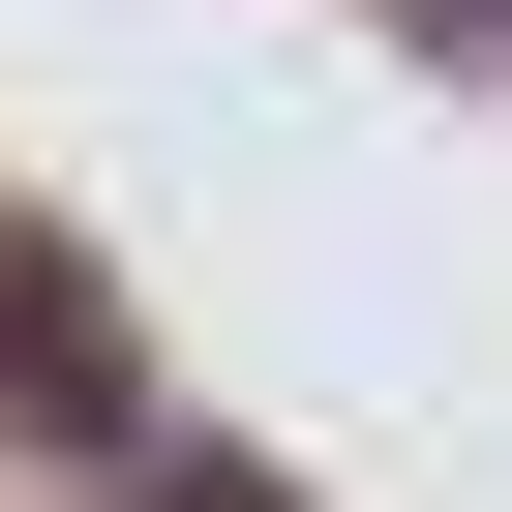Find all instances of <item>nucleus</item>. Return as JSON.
<instances>
[{
    "mask_svg": "<svg viewBox=\"0 0 512 512\" xmlns=\"http://www.w3.org/2000/svg\"><path fill=\"white\" fill-rule=\"evenodd\" d=\"M0 392H31L61 452H151V362H121V302L61 272V241H0Z\"/></svg>",
    "mask_w": 512,
    "mask_h": 512,
    "instance_id": "obj_1",
    "label": "nucleus"
}]
</instances>
